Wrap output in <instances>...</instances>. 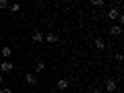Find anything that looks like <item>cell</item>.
<instances>
[{
	"mask_svg": "<svg viewBox=\"0 0 124 93\" xmlns=\"http://www.w3.org/2000/svg\"><path fill=\"white\" fill-rule=\"evenodd\" d=\"M10 54H13V48H10V46H4V48H2V56H4V58H8Z\"/></svg>",
	"mask_w": 124,
	"mask_h": 93,
	"instance_id": "30bf717a",
	"label": "cell"
},
{
	"mask_svg": "<svg viewBox=\"0 0 124 93\" xmlns=\"http://www.w3.org/2000/svg\"><path fill=\"white\" fill-rule=\"evenodd\" d=\"M4 6H8V2L6 0H0V8H4Z\"/></svg>",
	"mask_w": 124,
	"mask_h": 93,
	"instance_id": "9a60e30c",
	"label": "cell"
},
{
	"mask_svg": "<svg viewBox=\"0 0 124 93\" xmlns=\"http://www.w3.org/2000/svg\"><path fill=\"white\" fill-rule=\"evenodd\" d=\"M2 81H4V77H2V75H0V85H2Z\"/></svg>",
	"mask_w": 124,
	"mask_h": 93,
	"instance_id": "ac0fdd59",
	"label": "cell"
},
{
	"mask_svg": "<svg viewBox=\"0 0 124 93\" xmlns=\"http://www.w3.org/2000/svg\"><path fill=\"white\" fill-rule=\"evenodd\" d=\"M8 8H10V13H19L21 10V4L19 2H13V4H8Z\"/></svg>",
	"mask_w": 124,
	"mask_h": 93,
	"instance_id": "9c48e42d",
	"label": "cell"
},
{
	"mask_svg": "<svg viewBox=\"0 0 124 93\" xmlns=\"http://www.w3.org/2000/svg\"><path fill=\"white\" fill-rule=\"evenodd\" d=\"M31 39L35 41V44H41V41H44V33H41V31H35V33L31 35Z\"/></svg>",
	"mask_w": 124,
	"mask_h": 93,
	"instance_id": "5b68a950",
	"label": "cell"
},
{
	"mask_svg": "<svg viewBox=\"0 0 124 93\" xmlns=\"http://www.w3.org/2000/svg\"><path fill=\"white\" fill-rule=\"evenodd\" d=\"M0 93H13V91H10V89H6V87H2V89H0Z\"/></svg>",
	"mask_w": 124,
	"mask_h": 93,
	"instance_id": "2e32d148",
	"label": "cell"
},
{
	"mask_svg": "<svg viewBox=\"0 0 124 93\" xmlns=\"http://www.w3.org/2000/svg\"><path fill=\"white\" fill-rule=\"evenodd\" d=\"M118 8H116V6H114V8H110V10H108V19H112V21H114V19H118Z\"/></svg>",
	"mask_w": 124,
	"mask_h": 93,
	"instance_id": "ba28073f",
	"label": "cell"
},
{
	"mask_svg": "<svg viewBox=\"0 0 124 93\" xmlns=\"http://www.w3.org/2000/svg\"><path fill=\"white\" fill-rule=\"evenodd\" d=\"M110 33H112V35H122V27H120V25H112L110 27Z\"/></svg>",
	"mask_w": 124,
	"mask_h": 93,
	"instance_id": "8992f818",
	"label": "cell"
},
{
	"mask_svg": "<svg viewBox=\"0 0 124 93\" xmlns=\"http://www.w3.org/2000/svg\"><path fill=\"white\" fill-rule=\"evenodd\" d=\"M44 68H46V64H44V62H37V64H35V72H41Z\"/></svg>",
	"mask_w": 124,
	"mask_h": 93,
	"instance_id": "4fadbf2b",
	"label": "cell"
},
{
	"mask_svg": "<svg viewBox=\"0 0 124 93\" xmlns=\"http://www.w3.org/2000/svg\"><path fill=\"white\" fill-rule=\"evenodd\" d=\"M13 68H15V64H13V62H8V60H2V64H0V70H2V72H10Z\"/></svg>",
	"mask_w": 124,
	"mask_h": 93,
	"instance_id": "7a4b0ae2",
	"label": "cell"
},
{
	"mask_svg": "<svg viewBox=\"0 0 124 93\" xmlns=\"http://www.w3.org/2000/svg\"><path fill=\"white\" fill-rule=\"evenodd\" d=\"M93 46H95L97 50H103V48H106V41H103L101 37H95V41H93Z\"/></svg>",
	"mask_w": 124,
	"mask_h": 93,
	"instance_id": "52a82bcc",
	"label": "cell"
},
{
	"mask_svg": "<svg viewBox=\"0 0 124 93\" xmlns=\"http://www.w3.org/2000/svg\"><path fill=\"white\" fill-rule=\"evenodd\" d=\"M58 89H68V81L66 79H60V81H58Z\"/></svg>",
	"mask_w": 124,
	"mask_h": 93,
	"instance_id": "8fae6325",
	"label": "cell"
},
{
	"mask_svg": "<svg viewBox=\"0 0 124 93\" xmlns=\"http://www.w3.org/2000/svg\"><path fill=\"white\" fill-rule=\"evenodd\" d=\"M44 41H48V44H56V41H60V39H58L56 33H48V35H44Z\"/></svg>",
	"mask_w": 124,
	"mask_h": 93,
	"instance_id": "277c9868",
	"label": "cell"
},
{
	"mask_svg": "<svg viewBox=\"0 0 124 93\" xmlns=\"http://www.w3.org/2000/svg\"><path fill=\"white\" fill-rule=\"evenodd\" d=\"M116 89H118V83H116L114 79H108V81H106V91H108V93H114Z\"/></svg>",
	"mask_w": 124,
	"mask_h": 93,
	"instance_id": "6da1fadb",
	"label": "cell"
},
{
	"mask_svg": "<svg viewBox=\"0 0 124 93\" xmlns=\"http://www.w3.org/2000/svg\"><path fill=\"white\" fill-rule=\"evenodd\" d=\"M25 83H27V85H35V83H37L35 72H27V75H25Z\"/></svg>",
	"mask_w": 124,
	"mask_h": 93,
	"instance_id": "3957f363",
	"label": "cell"
},
{
	"mask_svg": "<svg viewBox=\"0 0 124 93\" xmlns=\"http://www.w3.org/2000/svg\"><path fill=\"white\" fill-rule=\"evenodd\" d=\"M91 6H103V0H89Z\"/></svg>",
	"mask_w": 124,
	"mask_h": 93,
	"instance_id": "7c38bea8",
	"label": "cell"
},
{
	"mask_svg": "<svg viewBox=\"0 0 124 93\" xmlns=\"http://www.w3.org/2000/svg\"><path fill=\"white\" fill-rule=\"evenodd\" d=\"M91 93H101V91H99V89H93V91Z\"/></svg>",
	"mask_w": 124,
	"mask_h": 93,
	"instance_id": "e0dca14e",
	"label": "cell"
},
{
	"mask_svg": "<svg viewBox=\"0 0 124 93\" xmlns=\"http://www.w3.org/2000/svg\"><path fill=\"white\" fill-rule=\"evenodd\" d=\"M114 58H116V62H122V60H124V56H122L120 52H116V54H114Z\"/></svg>",
	"mask_w": 124,
	"mask_h": 93,
	"instance_id": "5bb4252c",
	"label": "cell"
}]
</instances>
